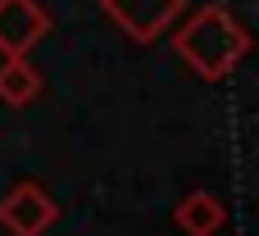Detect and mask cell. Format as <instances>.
I'll return each mask as SVG.
<instances>
[{
	"label": "cell",
	"instance_id": "6da1fadb",
	"mask_svg": "<svg viewBox=\"0 0 259 236\" xmlns=\"http://www.w3.org/2000/svg\"><path fill=\"white\" fill-rule=\"evenodd\" d=\"M173 50H178V59L187 68H196L200 77L219 82L246 55V32H241V23L228 9L209 5V9H200V14L187 18V27L173 36Z\"/></svg>",
	"mask_w": 259,
	"mask_h": 236
},
{
	"label": "cell",
	"instance_id": "7a4b0ae2",
	"mask_svg": "<svg viewBox=\"0 0 259 236\" xmlns=\"http://www.w3.org/2000/svg\"><path fill=\"white\" fill-rule=\"evenodd\" d=\"M50 32V14L36 0H0V55L27 59V50Z\"/></svg>",
	"mask_w": 259,
	"mask_h": 236
},
{
	"label": "cell",
	"instance_id": "8992f818",
	"mask_svg": "<svg viewBox=\"0 0 259 236\" xmlns=\"http://www.w3.org/2000/svg\"><path fill=\"white\" fill-rule=\"evenodd\" d=\"M41 91V77L27 59H5L0 64V100L5 105H27Z\"/></svg>",
	"mask_w": 259,
	"mask_h": 236
},
{
	"label": "cell",
	"instance_id": "5b68a950",
	"mask_svg": "<svg viewBox=\"0 0 259 236\" xmlns=\"http://www.w3.org/2000/svg\"><path fill=\"white\" fill-rule=\"evenodd\" d=\"M178 223H182L191 236H214L219 227H223V209H219L214 196L196 191V196H187V200L178 205Z\"/></svg>",
	"mask_w": 259,
	"mask_h": 236
},
{
	"label": "cell",
	"instance_id": "277c9868",
	"mask_svg": "<svg viewBox=\"0 0 259 236\" xmlns=\"http://www.w3.org/2000/svg\"><path fill=\"white\" fill-rule=\"evenodd\" d=\"M55 200L41 191V186H32V182H23V186H14V196L0 205V223L9 227L14 236H41L50 223H55Z\"/></svg>",
	"mask_w": 259,
	"mask_h": 236
},
{
	"label": "cell",
	"instance_id": "3957f363",
	"mask_svg": "<svg viewBox=\"0 0 259 236\" xmlns=\"http://www.w3.org/2000/svg\"><path fill=\"white\" fill-rule=\"evenodd\" d=\"M100 9L132 36V41H155L182 9V0H100Z\"/></svg>",
	"mask_w": 259,
	"mask_h": 236
}]
</instances>
